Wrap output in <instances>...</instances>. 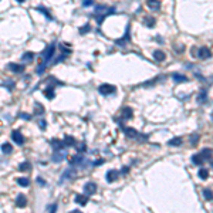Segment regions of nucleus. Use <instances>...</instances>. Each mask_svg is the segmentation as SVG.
<instances>
[{"instance_id":"f257e3e1","label":"nucleus","mask_w":213,"mask_h":213,"mask_svg":"<svg viewBox=\"0 0 213 213\" xmlns=\"http://www.w3.org/2000/svg\"><path fill=\"white\" fill-rule=\"evenodd\" d=\"M115 13V9L114 7H109V6H97L95 9H94V16L97 19V23L101 24V23L104 22V19L109 14H114Z\"/></svg>"},{"instance_id":"f03ea898","label":"nucleus","mask_w":213,"mask_h":213,"mask_svg":"<svg viewBox=\"0 0 213 213\" xmlns=\"http://www.w3.org/2000/svg\"><path fill=\"white\" fill-rule=\"evenodd\" d=\"M54 51H55V44H50L47 49L44 50L43 53V63L40 64V67L37 68V74H41L44 71V68H46V66H47V63H49L50 60H51V57L54 55Z\"/></svg>"},{"instance_id":"7ed1b4c3","label":"nucleus","mask_w":213,"mask_h":213,"mask_svg":"<svg viewBox=\"0 0 213 213\" xmlns=\"http://www.w3.org/2000/svg\"><path fill=\"white\" fill-rule=\"evenodd\" d=\"M66 158H67V151L64 148H61V149H54V153H53V156H51V161L55 162V164H58V162H63Z\"/></svg>"},{"instance_id":"20e7f679","label":"nucleus","mask_w":213,"mask_h":213,"mask_svg":"<svg viewBox=\"0 0 213 213\" xmlns=\"http://www.w3.org/2000/svg\"><path fill=\"white\" fill-rule=\"evenodd\" d=\"M118 46H125L126 43H129L131 41V24H128L126 26V30H125V34H124V37L118 38V40H115Z\"/></svg>"},{"instance_id":"39448f33","label":"nucleus","mask_w":213,"mask_h":213,"mask_svg":"<svg viewBox=\"0 0 213 213\" xmlns=\"http://www.w3.org/2000/svg\"><path fill=\"white\" fill-rule=\"evenodd\" d=\"M98 91H99V94H102V95H109V94H114L115 91H117V87L111 85V84H102V85L98 87Z\"/></svg>"},{"instance_id":"423d86ee","label":"nucleus","mask_w":213,"mask_h":213,"mask_svg":"<svg viewBox=\"0 0 213 213\" xmlns=\"http://www.w3.org/2000/svg\"><path fill=\"white\" fill-rule=\"evenodd\" d=\"M11 139L14 141V143H17V145H20L22 146L23 143H24V137H23V134L20 131H11Z\"/></svg>"},{"instance_id":"0eeeda50","label":"nucleus","mask_w":213,"mask_h":213,"mask_svg":"<svg viewBox=\"0 0 213 213\" xmlns=\"http://www.w3.org/2000/svg\"><path fill=\"white\" fill-rule=\"evenodd\" d=\"M97 192V185L94 183V182H87L85 185H84V193L87 195V196H91Z\"/></svg>"},{"instance_id":"6e6552de","label":"nucleus","mask_w":213,"mask_h":213,"mask_svg":"<svg viewBox=\"0 0 213 213\" xmlns=\"http://www.w3.org/2000/svg\"><path fill=\"white\" fill-rule=\"evenodd\" d=\"M118 176H120V172L118 170H115V169H111L107 172V182H109V183H112V182H115V180L118 179Z\"/></svg>"},{"instance_id":"1a4fd4ad","label":"nucleus","mask_w":213,"mask_h":213,"mask_svg":"<svg viewBox=\"0 0 213 213\" xmlns=\"http://www.w3.org/2000/svg\"><path fill=\"white\" fill-rule=\"evenodd\" d=\"M72 176H75V170L72 169V168H68V169H67L66 172L63 173V176H61V179H60V182H58V183H60V185H61V183H64V180L71 179Z\"/></svg>"},{"instance_id":"9d476101","label":"nucleus","mask_w":213,"mask_h":213,"mask_svg":"<svg viewBox=\"0 0 213 213\" xmlns=\"http://www.w3.org/2000/svg\"><path fill=\"white\" fill-rule=\"evenodd\" d=\"M197 57L202 58V60L209 58V57H210V49H208V47H200L199 51H197Z\"/></svg>"},{"instance_id":"9b49d317","label":"nucleus","mask_w":213,"mask_h":213,"mask_svg":"<svg viewBox=\"0 0 213 213\" xmlns=\"http://www.w3.org/2000/svg\"><path fill=\"white\" fill-rule=\"evenodd\" d=\"M16 205H17V208H26V205H27V197L24 196L23 193L17 195V197H16Z\"/></svg>"},{"instance_id":"f8f14e48","label":"nucleus","mask_w":213,"mask_h":213,"mask_svg":"<svg viewBox=\"0 0 213 213\" xmlns=\"http://www.w3.org/2000/svg\"><path fill=\"white\" fill-rule=\"evenodd\" d=\"M9 70L13 72H23L24 71V64H14V63H9Z\"/></svg>"},{"instance_id":"ddd939ff","label":"nucleus","mask_w":213,"mask_h":213,"mask_svg":"<svg viewBox=\"0 0 213 213\" xmlns=\"http://www.w3.org/2000/svg\"><path fill=\"white\" fill-rule=\"evenodd\" d=\"M124 131H125V135L128 138H139V132L134 128H124Z\"/></svg>"},{"instance_id":"4468645a","label":"nucleus","mask_w":213,"mask_h":213,"mask_svg":"<svg viewBox=\"0 0 213 213\" xmlns=\"http://www.w3.org/2000/svg\"><path fill=\"white\" fill-rule=\"evenodd\" d=\"M146 6L149 7V9H152V10H159V7H161V1H159V0H148Z\"/></svg>"},{"instance_id":"2eb2a0df","label":"nucleus","mask_w":213,"mask_h":213,"mask_svg":"<svg viewBox=\"0 0 213 213\" xmlns=\"http://www.w3.org/2000/svg\"><path fill=\"white\" fill-rule=\"evenodd\" d=\"M132 117H134V112H132V109L129 108V107L122 108V118H124V120H131Z\"/></svg>"},{"instance_id":"dca6fc26","label":"nucleus","mask_w":213,"mask_h":213,"mask_svg":"<svg viewBox=\"0 0 213 213\" xmlns=\"http://www.w3.org/2000/svg\"><path fill=\"white\" fill-rule=\"evenodd\" d=\"M153 58L156 61H164L165 58H166V55H165V53L162 50H155V51H153Z\"/></svg>"},{"instance_id":"f3484780","label":"nucleus","mask_w":213,"mask_h":213,"mask_svg":"<svg viewBox=\"0 0 213 213\" xmlns=\"http://www.w3.org/2000/svg\"><path fill=\"white\" fill-rule=\"evenodd\" d=\"M88 202V197L87 195H77L75 196V203H78V205H81V206H85Z\"/></svg>"},{"instance_id":"a211bd4d","label":"nucleus","mask_w":213,"mask_h":213,"mask_svg":"<svg viewBox=\"0 0 213 213\" xmlns=\"http://www.w3.org/2000/svg\"><path fill=\"white\" fill-rule=\"evenodd\" d=\"M200 156H202L205 161H206V159L212 161V148H205L202 152H200Z\"/></svg>"},{"instance_id":"6ab92c4d","label":"nucleus","mask_w":213,"mask_h":213,"mask_svg":"<svg viewBox=\"0 0 213 213\" xmlns=\"http://www.w3.org/2000/svg\"><path fill=\"white\" fill-rule=\"evenodd\" d=\"M206 101H208V91H206V90H202L200 94L197 95V102H199V104H205Z\"/></svg>"},{"instance_id":"aec40b11","label":"nucleus","mask_w":213,"mask_h":213,"mask_svg":"<svg viewBox=\"0 0 213 213\" xmlns=\"http://www.w3.org/2000/svg\"><path fill=\"white\" fill-rule=\"evenodd\" d=\"M44 95L47 97L49 99H53L55 97V94H54V87L53 85H49V88H46L44 90Z\"/></svg>"},{"instance_id":"412c9836","label":"nucleus","mask_w":213,"mask_h":213,"mask_svg":"<svg viewBox=\"0 0 213 213\" xmlns=\"http://www.w3.org/2000/svg\"><path fill=\"white\" fill-rule=\"evenodd\" d=\"M172 80L176 82H186L188 81V77L182 75V74H178V72H173L172 74Z\"/></svg>"},{"instance_id":"4be33fe9","label":"nucleus","mask_w":213,"mask_h":213,"mask_svg":"<svg viewBox=\"0 0 213 213\" xmlns=\"http://www.w3.org/2000/svg\"><path fill=\"white\" fill-rule=\"evenodd\" d=\"M11 151H13V146H11V143H9V142H4V143L1 145V152L4 153V155H10Z\"/></svg>"},{"instance_id":"5701e85b","label":"nucleus","mask_w":213,"mask_h":213,"mask_svg":"<svg viewBox=\"0 0 213 213\" xmlns=\"http://www.w3.org/2000/svg\"><path fill=\"white\" fill-rule=\"evenodd\" d=\"M64 145H66V146H75L77 143H75V139H74V138L72 137H70V135H66V137H64Z\"/></svg>"},{"instance_id":"b1692460","label":"nucleus","mask_w":213,"mask_h":213,"mask_svg":"<svg viewBox=\"0 0 213 213\" xmlns=\"http://www.w3.org/2000/svg\"><path fill=\"white\" fill-rule=\"evenodd\" d=\"M192 162L195 165H199V166H200V165H203L205 159L200 156V153H197V155H193V156H192Z\"/></svg>"},{"instance_id":"393cba45","label":"nucleus","mask_w":213,"mask_h":213,"mask_svg":"<svg viewBox=\"0 0 213 213\" xmlns=\"http://www.w3.org/2000/svg\"><path fill=\"white\" fill-rule=\"evenodd\" d=\"M197 176H199L202 180H206L209 178V170L205 169V168H200V169H199V172H197Z\"/></svg>"},{"instance_id":"a878e982","label":"nucleus","mask_w":213,"mask_h":213,"mask_svg":"<svg viewBox=\"0 0 213 213\" xmlns=\"http://www.w3.org/2000/svg\"><path fill=\"white\" fill-rule=\"evenodd\" d=\"M182 138L180 137H178V138H172L169 142H168V145L169 146H179V145H182Z\"/></svg>"},{"instance_id":"bb28decb","label":"nucleus","mask_w":213,"mask_h":213,"mask_svg":"<svg viewBox=\"0 0 213 213\" xmlns=\"http://www.w3.org/2000/svg\"><path fill=\"white\" fill-rule=\"evenodd\" d=\"M34 58V54L33 53H30V51H27V53H24V54L22 55V60L26 61V63H31Z\"/></svg>"},{"instance_id":"cd10ccee","label":"nucleus","mask_w":213,"mask_h":213,"mask_svg":"<svg viewBox=\"0 0 213 213\" xmlns=\"http://www.w3.org/2000/svg\"><path fill=\"white\" fill-rule=\"evenodd\" d=\"M36 10H37V11H41L44 16L47 17V20H53V17H51V14L49 13V10H46L43 6H37V7H36Z\"/></svg>"},{"instance_id":"c85d7f7f","label":"nucleus","mask_w":213,"mask_h":213,"mask_svg":"<svg viewBox=\"0 0 213 213\" xmlns=\"http://www.w3.org/2000/svg\"><path fill=\"white\" fill-rule=\"evenodd\" d=\"M51 145H53V148H54V149H61V148L66 146V145H64V142L58 141V139H53V141H51Z\"/></svg>"},{"instance_id":"c756f323","label":"nucleus","mask_w":213,"mask_h":213,"mask_svg":"<svg viewBox=\"0 0 213 213\" xmlns=\"http://www.w3.org/2000/svg\"><path fill=\"white\" fill-rule=\"evenodd\" d=\"M17 183L20 186H24V188H26V186L30 185V180H28V178H19V179H17Z\"/></svg>"},{"instance_id":"7c9ffc66","label":"nucleus","mask_w":213,"mask_h":213,"mask_svg":"<svg viewBox=\"0 0 213 213\" xmlns=\"http://www.w3.org/2000/svg\"><path fill=\"white\" fill-rule=\"evenodd\" d=\"M19 170H22V172L30 170V164H28V162H22V164L19 165Z\"/></svg>"},{"instance_id":"2f4dec72","label":"nucleus","mask_w":213,"mask_h":213,"mask_svg":"<svg viewBox=\"0 0 213 213\" xmlns=\"http://www.w3.org/2000/svg\"><path fill=\"white\" fill-rule=\"evenodd\" d=\"M197 141H199V135L197 134H192L191 135V145L192 146H195L197 143Z\"/></svg>"},{"instance_id":"473e14b6","label":"nucleus","mask_w":213,"mask_h":213,"mask_svg":"<svg viewBox=\"0 0 213 213\" xmlns=\"http://www.w3.org/2000/svg\"><path fill=\"white\" fill-rule=\"evenodd\" d=\"M145 24H146L148 27H153L155 26V19L153 17H146L145 19Z\"/></svg>"},{"instance_id":"72a5a7b5","label":"nucleus","mask_w":213,"mask_h":213,"mask_svg":"<svg viewBox=\"0 0 213 213\" xmlns=\"http://www.w3.org/2000/svg\"><path fill=\"white\" fill-rule=\"evenodd\" d=\"M90 28H91V26H90V24H85V26H84V27H81L80 28V34H87L88 31H90Z\"/></svg>"},{"instance_id":"f704fd0d","label":"nucleus","mask_w":213,"mask_h":213,"mask_svg":"<svg viewBox=\"0 0 213 213\" xmlns=\"http://www.w3.org/2000/svg\"><path fill=\"white\" fill-rule=\"evenodd\" d=\"M203 195L208 200H212V191L210 189H203Z\"/></svg>"},{"instance_id":"c9c22d12","label":"nucleus","mask_w":213,"mask_h":213,"mask_svg":"<svg viewBox=\"0 0 213 213\" xmlns=\"http://www.w3.org/2000/svg\"><path fill=\"white\" fill-rule=\"evenodd\" d=\"M88 6H94V0H82V7H88Z\"/></svg>"},{"instance_id":"e433bc0d","label":"nucleus","mask_w":213,"mask_h":213,"mask_svg":"<svg viewBox=\"0 0 213 213\" xmlns=\"http://www.w3.org/2000/svg\"><path fill=\"white\" fill-rule=\"evenodd\" d=\"M46 209H47V212H55L57 210V205H49Z\"/></svg>"},{"instance_id":"4c0bfd02","label":"nucleus","mask_w":213,"mask_h":213,"mask_svg":"<svg viewBox=\"0 0 213 213\" xmlns=\"http://www.w3.org/2000/svg\"><path fill=\"white\" fill-rule=\"evenodd\" d=\"M101 164H104V159H98V161H95L93 164V166H98V165H101Z\"/></svg>"},{"instance_id":"58836bf2","label":"nucleus","mask_w":213,"mask_h":213,"mask_svg":"<svg viewBox=\"0 0 213 213\" xmlns=\"http://www.w3.org/2000/svg\"><path fill=\"white\" fill-rule=\"evenodd\" d=\"M40 128H41V129H44V128H46V121H44V120H40Z\"/></svg>"},{"instance_id":"ea45409f","label":"nucleus","mask_w":213,"mask_h":213,"mask_svg":"<svg viewBox=\"0 0 213 213\" xmlns=\"http://www.w3.org/2000/svg\"><path fill=\"white\" fill-rule=\"evenodd\" d=\"M36 108H38V114H43V112H44V111H43V107H41L40 104L36 105Z\"/></svg>"},{"instance_id":"a19ab883","label":"nucleus","mask_w":213,"mask_h":213,"mask_svg":"<svg viewBox=\"0 0 213 213\" xmlns=\"http://www.w3.org/2000/svg\"><path fill=\"white\" fill-rule=\"evenodd\" d=\"M37 182H38V183H40L41 186H44V185H46V180H44V179H41V178H37Z\"/></svg>"},{"instance_id":"79ce46f5","label":"nucleus","mask_w":213,"mask_h":213,"mask_svg":"<svg viewBox=\"0 0 213 213\" xmlns=\"http://www.w3.org/2000/svg\"><path fill=\"white\" fill-rule=\"evenodd\" d=\"M20 117H22L23 120H30V118H31V117H30V115H28V114H22V115H20Z\"/></svg>"},{"instance_id":"37998d69","label":"nucleus","mask_w":213,"mask_h":213,"mask_svg":"<svg viewBox=\"0 0 213 213\" xmlns=\"http://www.w3.org/2000/svg\"><path fill=\"white\" fill-rule=\"evenodd\" d=\"M128 170H129V168H128V166H125V168H124V169H122V172H121V173H126V172H128Z\"/></svg>"},{"instance_id":"c03bdc74","label":"nucleus","mask_w":213,"mask_h":213,"mask_svg":"<svg viewBox=\"0 0 213 213\" xmlns=\"http://www.w3.org/2000/svg\"><path fill=\"white\" fill-rule=\"evenodd\" d=\"M17 1H19V3H23V1H24V0H17Z\"/></svg>"}]
</instances>
